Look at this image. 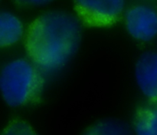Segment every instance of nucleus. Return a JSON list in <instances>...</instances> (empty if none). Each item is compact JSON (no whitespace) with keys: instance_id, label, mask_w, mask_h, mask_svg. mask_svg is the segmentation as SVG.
Here are the masks:
<instances>
[{"instance_id":"nucleus-3","label":"nucleus","mask_w":157,"mask_h":135,"mask_svg":"<svg viewBox=\"0 0 157 135\" xmlns=\"http://www.w3.org/2000/svg\"><path fill=\"white\" fill-rule=\"evenodd\" d=\"M79 19L90 27L113 25L121 18L126 0H74Z\"/></svg>"},{"instance_id":"nucleus-2","label":"nucleus","mask_w":157,"mask_h":135,"mask_svg":"<svg viewBox=\"0 0 157 135\" xmlns=\"http://www.w3.org/2000/svg\"><path fill=\"white\" fill-rule=\"evenodd\" d=\"M41 71L23 58L8 63L0 72V92L6 104L16 107L39 99L44 86Z\"/></svg>"},{"instance_id":"nucleus-1","label":"nucleus","mask_w":157,"mask_h":135,"mask_svg":"<svg viewBox=\"0 0 157 135\" xmlns=\"http://www.w3.org/2000/svg\"><path fill=\"white\" fill-rule=\"evenodd\" d=\"M81 38L78 18L70 13L52 11L35 18L27 29L26 53L41 71L55 72L76 53Z\"/></svg>"},{"instance_id":"nucleus-9","label":"nucleus","mask_w":157,"mask_h":135,"mask_svg":"<svg viewBox=\"0 0 157 135\" xmlns=\"http://www.w3.org/2000/svg\"><path fill=\"white\" fill-rule=\"evenodd\" d=\"M121 127H120L117 124H101L97 126L94 130L96 131L94 132L95 133H123L122 131H120Z\"/></svg>"},{"instance_id":"nucleus-6","label":"nucleus","mask_w":157,"mask_h":135,"mask_svg":"<svg viewBox=\"0 0 157 135\" xmlns=\"http://www.w3.org/2000/svg\"><path fill=\"white\" fill-rule=\"evenodd\" d=\"M24 27L19 18L6 11H0V48L16 44L23 36Z\"/></svg>"},{"instance_id":"nucleus-8","label":"nucleus","mask_w":157,"mask_h":135,"mask_svg":"<svg viewBox=\"0 0 157 135\" xmlns=\"http://www.w3.org/2000/svg\"><path fill=\"white\" fill-rule=\"evenodd\" d=\"M34 133L29 124L19 121L11 123L3 131L4 134H32Z\"/></svg>"},{"instance_id":"nucleus-4","label":"nucleus","mask_w":157,"mask_h":135,"mask_svg":"<svg viewBox=\"0 0 157 135\" xmlns=\"http://www.w3.org/2000/svg\"><path fill=\"white\" fill-rule=\"evenodd\" d=\"M125 25L135 39L151 41L157 37V11L145 5L133 6L126 12Z\"/></svg>"},{"instance_id":"nucleus-7","label":"nucleus","mask_w":157,"mask_h":135,"mask_svg":"<svg viewBox=\"0 0 157 135\" xmlns=\"http://www.w3.org/2000/svg\"><path fill=\"white\" fill-rule=\"evenodd\" d=\"M133 127L138 134L157 135V106L138 110Z\"/></svg>"},{"instance_id":"nucleus-10","label":"nucleus","mask_w":157,"mask_h":135,"mask_svg":"<svg viewBox=\"0 0 157 135\" xmlns=\"http://www.w3.org/2000/svg\"><path fill=\"white\" fill-rule=\"evenodd\" d=\"M18 4L26 6H42L55 0H15Z\"/></svg>"},{"instance_id":"nucleus-5","label":"nucleus","mask_w":157,"mask_h":135,"mask_svg":"<svg viewBox=\"0 0 157 135\" xmlns=\"http://www.w3.org/2000/svg\"><path fill=\"white\" fill-rule=\"evenodd\" d=\"M136 83L143 94L157 103V52H147L140 55L135 67Z\"/></svg>"}]
</instances>
